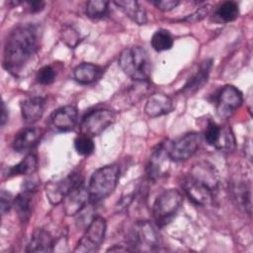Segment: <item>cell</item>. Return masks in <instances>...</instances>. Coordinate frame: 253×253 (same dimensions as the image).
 <instances>
[{"label":"cell","mask_w":253,"mask_h":253,"mask_svg":"<svg viewBox=\"0 0 253 253\" xmlns=\"http://www.w3.org/2000/svg\"><path fill=\"white\" fill-rule=\"evenodd\" d=\"M41 40L39 26L25 24L16 27L8 36L3 53V66L14 76H19L36 55Z\"/></svg>","instance_id":"obj_1"},{"label":"cell","mask_w":253,"mask_h":253,"mask_svg":"<svg viewBox=\"0 0 253 253\" xmlns=\"http://www.w3.org/2000/svg\"><path fill=\"white\" fill-rule=\"evenodd\" d=\"M119 66L133 81H149L152 64L146 49L134 45L126 47L119 56Z\"/></svg>","instance_id":"obj_2"},{"label":"cell","mask_w":253,"mask_h":253,"mask_svg":"<svg viewBox=\"0 0 253 253\" xmlns=\"http://www.w3.org/2000/svg\"><path fill=\"white\" fill-rule=\"evenodd\" d=\"M120 178V167L110 164L97 169L91 176L88 184L90 202L99 203L110 196L117 187Z\"/></svg>","instance_id":"obj_3"},{"label":"cell","mask_w":253,"mask_h":253,"mask_svg":"<svg viewBox=\"0 0 253 253\" xmlns=\"http://www.w3.org/2000/svg\"><path fill=\"white\" fill-rule=\"evenodd\" d=\"M127 245L130 251L152 252L159 247V235L154 225L148 220H138L131 226Z\"/></svg>","instance_id":"obj_4"},{"label":"cell","mask_w":253,"mask_h":253,"mask_svg":"<svg viewBox=\"0 0 253 253\" xmlns=\"http://www.w3.org/2000/svg\"><path fill=\"white\" fill-rule=\"evenodd\" d=\"M183 203V196L177 189L163 191L154 201L152 206V215L158 226L169 223L176 215Z\"/></svg>","instance_id":"obj_5"},{"label":"cell","mask_w":253,"mask_h":253,"mask_svg":"<svg viewBox=\"0 0 253 253\" xmlns=\"http://www.w3.org/2000/svg\"><path fill=\"white\" fill-rule=\"evenodd\" d=\"M116 121V113L108 108H96L88 111L80 123V131L88 136L101 134Z\"/></svg>","instance_id":"obj_6"},{"label":"cell","mask_w":253,"mask_h":253,"mask_svg":"<svg viewBox=\"0 0 253 253\" xmlns=\"http://www.w3.org/2000/svg\"><path fill=\"white\" fill-rule=\"evenodd\" d=\"M107 230L106 219L97 215L92 218L82 237L78 241L75 252H95L102 245Z\"/></svg>","instance_id":"obj_7"},{"label":"cell","mask_w":253,"mask_h":253,"mask_svg":"<svg viewBox=\"0 0 253 253\" xmlns=\"http://www.w3.org/2000/svg\"><path fill=\"white\" fill-rule=\"evenodd\" d=\"M83 178L77 172H71L64 177L50 180L45 184V195L49 203L56 206L64 200V198L79 184H81Z\"/></svg>","instance_id":"obj_8"},{"label":"cell","mask_w":253,"mask_h":253,"mask_svg":"<svg viewBox=\"0 0 253 253\" xmlns=\"http://www.w3.org/2000/svg\"><path fill=\"white\" fill-rule=\"evenodd\" d=\"M201 143V134L189 132L183 136L168 142V153L170 159L175 162L188 160L198 150Z\"/></svg>","instance_id":"obj_9"},{"label":"cell","mask_w":253,"mask_h":253,"mask_svg":"<svg viewBox=\"0 0 253 253\" xmlns=\"http://www.w3.org/2000/svg\"><path fill=\"white\" fill-rule=\"evenodd\" d=\"M243 103L242 93L232 85L223 86L216 97V113L220 118L230 117Z\"/></svg>","instance_id":"obj_10"},{"label":"cell","mask_w":253,"mask_h":253,"mask_svg":"<svg viewBox=\"0 0 253 253\" xmlns=\"http://www.w3.org/2000/svg\"><path fill=\"white\" fill-rule=\"evenodd\" d=\"M170 159L168 153V141L161 142L152 151L149 161L146 166V175L148 180L156 181L168 173L170 166Z\"/></svg>","instance_id":"obj_11"},{"label":"cell","mask_w":253,"mask_h":253,"mask_svg":"<svg viewBox=\"0 0 253 253\" xmlns=\"http://www.w3.org/2000/svg\"><path fill=\"white\" fill-rule=\"evenodd\" d=\"M78 122V111L72 105H66L56 109L49 117L48 125L57 132L73 130Z\"/></svg>","instance_id":"obj_12"},{"label":"cell","mask_w":253,"mask_h":253,"mask_svg":"<svg viewBox=\"0 0 253 253\" xmlns=\"http://www.w3.org/2000/svg\"><path fill=\"white\" fill-rule=\"evenodd\" d=\"M36 191L37 183L33 179H28L23 184L22 191L14 198L13 207L22 221H27L32 214Z\"/></svg>","instance_id":"obj_13"},{"label":"cell","mask_w":253,"mask_h":253,"mask_svg":"<svg viewBox=\"0 0 253 253\" xmlns=\"http://www.w3.org/2000/svg\"><path fill=\"white\" fill-rule=\"evenodd\" d=\"M182 188L189 200L197 206H206L211 204L215 195V193L208 186L189 175L183 179Z\"/></svg>","instance_id":"obj_14"},{"label":"cell","mask_w":253,"mask_h":253,"mask_svg":"<svg viewBox=\"0 0 253 253\" xmlns=\"http://www.w3.org/2000/svg\"><path fill=\"white\" fill-rule=\"evenodd\" d=\"M90 202L88 187L82 182L75 187L62 201L63 211L66 215H75L79 213Z\"/></svg>","instance_id":"obj_15"},{"label":"cell","mask_w":253,"mask_h":253,"mask_svg":"<svg viewBox=\"0 0 253 253\" xmlns=\"http://www.w3.org/2000/svg\"><path fill=\"white\" fill-rule=\"evenodd\" d=\"M211 67H212V59L211 58L205 59L200 64L196 72L193 73L188 78L185 85L180 90V93L185 96H192L195 93H197L200 89H202L209 80Z\"/></svg>","instance_id":"obj_16"},{"label":"cell","mask_w":253,"mask_h":253,"mask_svg":"<svg viewBox=\"0 0 253 253\" xmlns=\"http://www.w3.org/2000/svg\"><path fill=\"white\" fill-rule=\"evenodd\" d=\"M189 176L205 184L216 194L219 186V176L216 169L211 163L203 161L195 164L192 167Z\"/></svg>","instance_id":"obj_17"},{"label":"cell","mask_w":253,"mask_h":253,"mask_svg":"<svg viewBox=\"0 0 253 253\" xmlns=\"http://www.w3.org/2000/svg\"><path fill=\"white\" fill-rule=\"evenodd\" d=\"M174 109L172 99L163 93H154L150 95L145 103L144 112L151 118L167 115Z\"/></svg>","instance_id":"obj_18"},{"label":"cell","mask_w":253,"mask_h":253,"mask_svg":"<svg viewBox=\"0 0 253 253\" xmlns=\"http://www.w3.org/2000/svg\"><path fill=\"white\" fill-rule=\"evenodd\" d=\"M42 136V130L38 127L29 126L19 131L14 137L12 146L17 152H26L33 149L40 142Z\"/></svg>","instance_id":"obj_19"},{"label":"cell","mask_w":253,"mask_h":253,"mask_svg":"<svg viewBox=\"0 0 253 253\" xmlns=\"http://www.w3.org/2000/svg\"><path fill=\"white\" fill-rule=\"evenodd\" d=\"M20 107L24 122L28 125H33L42 117L45 107V100L40 96L30 97L22 101Z\"/></svg>","instance_id":"obj_20"},{"label":"cell","mask_w":253,"mask_h":253,"mask_svg":"<svg viewBox=\"0 0 253 253\" xmlns=\"http://www.w3.org/2000/svg\"><path fill=\"white\" fill-rule=\"evenodd\" d=\"M53 247L54 240L50 233L45 229L39 228L32 234L26 251L34 253H48L53 251Z\"/></svg>","instance_id":"obj_21"},{"label":"cell","mask_w":253,"mask_h":253,"mask_svg":"<svg viewBox=\"0 0 253 253\" xmlns=\"http://www.w3.org/2000/svg\"><path fill=\"white\" fill-rule=\"evenodd\" d=\"M114 4L133 23L136 25H145L147 22L146 12L139 5L137 1L133 0H119L115 1Z\"/></svg>","instance_id":"obj_22"},{"label":"cell","mask_w":253,"mask_h":253,"mask_svg":"<svg viewBox=\"0 0 253 253\" xmlns=\"http://www.w3.org/2000/svg\"><path fill=\"white\" fill-rule=\"evenodd\" d=\"M102 67L99 65L83 62L77 65L73 70V78L79 84H90L96 81L102 74Z\"/></svg>","instance_id":"obj_23"},{"label":"cell","mask_w":253,"mask_h":253,"mask_svg":"<svg viewBox=\"0 0 253 253\" xmlns=\"http://www.w3.org/2000/svg\"><path fill=\"white\" fill-rule=\"evenodd\" d=\"M38 158L34 153H29L26 155L18 164L8 168L5 176L10 178L19 175H32L37 170Z\"/></svg>","instance_id":"obj_24"},{"label":"cell","mask_w":253,"mask_h":253,"mask_svg":"<svg viewBox=\"0 0 253 253\" xmlns=\"http://www.w3.org/2000/svg\"><path fill=\"white\" fill-rule=\"evenodd\" d=\"M233 198L236 204L243 211L248 213L251 212V189L250 186L244 182L234 184L232 186Z\"/></svg>","instance_id":"obj_25"},{"label":"cell","mask_w":253,"mask_h":253,"mask_svg":"<svg viewBox=\"0 0 253 253\" xmlns=\"http://www.w3.org/2000/svg\"><path fill=\"white\" fill-rule=\"evenodd\" d=\"M151 46L154 50L160 52L171 49L174 43V40L172 35L164 29L157 30L151 37L150 40Z\"/></svg>","instance_id":"obj_26"},{"label":"cell","mask_w":253,"mask_h":253,"mask_svg":"<svg viewBox=\"0 0 253 253\" xmlns=\"http://www.w3.org/2000/svg\"><path fill=\"white\" fill-rule=\"evenodd\" d=\"M215 16L222 22L228 23L236 20L239 16L238 4L234 1H225L217 6Z\"/></svg>","instance_id":"obj_27"},{"label":"cell","mask_w":253,"mask_h":253,"mask_svg":"<svg viewBox=\"0 0 253 253\" xmlns=\"http://www.w3.org/2000/svg\"><path fill=\"white\" fill-rule=\"evenodd\" d=\"M109 2L105 0H92L86 3L85 13L88 18L99 20L108 14Z\"/></svg>","instance_id":"obj_28"},{"label":"cell","mask_w":253,"mask_h":253,"mask_svg":"<svg viewBox=\"0 0 253 253\" xmlns=\"http://www.w3.org/2000/svg\"><path fill=\"white\" fill-rule=\"evenodd\" d=\"M213 147L223 151H231L235 148V137L229 126H220L219 135Z\"/></svg>","instance_id":"obj_29"},{"label":"cell","mask_w":253,"mask_h":253,"mask_svg":"<svg viewBox=\"0 0 253 253\" xmlns=\"http://www.w3.org/2000/svg\"><path fill=\"white\" fill-rule=\"evenodd\" d=\"M74 147L76 152L82 156H88L95 150V144L92 137L82 133L74 139Z\"/></svg>","instance_id":"obj_30"},{"label":"cell","mask_w":253,"mask_h":253,"mask_svg":"<svg viewBox=\"0 0 253 253\" xmlns=\"http://www.w3.org/2000/svg\"><path fill=\"white\" fill-rule=\"evenodd\" d=\"M56 72L54 68L51 65H44L37 72L36 79L42 85H49L54 82Z\"/></svg>","instance_id":"obj_31"},{"label":"cell","mask_w":253,"mask_h":253,"mask_svg":"<svg viewBox=\"0 0 253 253\" xmlns=\"http://www.w3.org/2000/svg\"><path fill=\"white\" fill-rule=\"evenodd\" d=\"M219 131H220V126H218L215 122L210 120L208 122L207 126L204 131V136H205L207 143L211 146H214V144L218 138Z\"/></svg>","instance_id":"obj_32"},{"label":"cell","mask_w":253,"mask_h":253,"mask_svg":"<svg viewBox=\"0 0 253 253\" xmlns=\"http://www.w3.org/2000/svg\"><path fill=\"white\" fill-rule=\"evenodd\" d=\"M61 39L71 48H74L80 41L78 32L69 26L63 28V30L61 32Z\"/></svg>","instance_id":"obj_33"},{"label":"cell","mask_w":253,"mask_h":253,"mask_svg":"<svg viewBox=\"0 0 253 253\" xmlns=\"http://www.w3.org/2000/svg\"><path fill=\"white\" fill-rule=\"evenodd\" d=\"M210 5H205L200 7L198 10H196L193 14L185 17L184 19H182L183 22H188V23H195V22H199L201 20H203L210 12Z\"/></svg>","instance_id":"obj_34"},{"label":"cell","mask_w":253,"mask_h":253,"mask_svg":"<svg viewBox=\"0 0 253 253\" xmlns=\"http://www.w3.org/2000/svg\"><path fill=\"white\" fill-rule=\"evenodd\" d=\"M0 206H1V213L5 214L7 211L11 210V208L14 205V198L12 195L4 190L1 191L0 195Z\"/></svg>","instance_id":"obj_35"},{"label":"cell","mask_w":253,"mask_h":253,"mask_svg":"<svg viewBox=\"0 0 253 253\" xmlns=\"http://www.w3.org/2000/svg\"><path fill=\"white\" fill-rule=\"evenodd\" d=\"M179 1L177 0H161V1H151V4H153L158 10L163 12H168L173 10L179 5Z\"/></svg>","instance_id":"obj_36"},{"label":"cell","mask_w":253,"mask_h":253,"mask_svg":"<svg viewBox=\"0 0 253 253\" xmlns=\"http://www.w3.org/2000/svg\"><path fill=\"white\" fill-rule=\"evenodd\" d=\"M26 4L28 5L30 11L32 13H38L44 8L45 3L42 1H27Z\"/></svg>","instance_id":"obj_37"},{"label":"cell","mask_w":253,"mask_h":253,"mask_svg":"<svg viewBox=\"0 0 253 253\" xmlns=\"http://www.w3.org/2000/svg\"><path fill=\"white\" fill-rule=\"evenodd\" d=\"M8 120V110L6 108V105L2 104V115H1V126H3Z\"/></svg>","instance_id":"obj_38"}]
</instances>
